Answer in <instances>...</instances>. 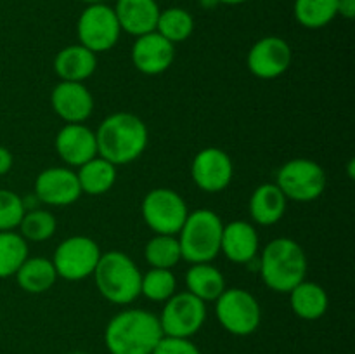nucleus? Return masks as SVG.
Returning <instances> with one entry per match:
<instances>
[{
  "label": "nucleus",
  "mask_w": 355,
  "mask_h": 354,
  "mask_svg": "<svg viewBox=\"0 0 355 354\" xmlns=\"http://www.w3.org/2000/svg\"><path fill=\"white\" fill-rule=\"evenodd\" d=\"M149 132L134 113H113L104 118L96 130L97 155L113 165L135 162L148 148Z\"/></svg>",
  "instance_id": "obj_1"
},
{
  "label": "nucleus",
  "mask_w": 355,
  "mask_h": 354,
  "mask_svg": "<svg viewBox=\"0 0 355 354\" xmlns=\"http://www.w3.org/2000/svg\"><path fill=\"white\" fill-rule=\"evenodd\" d=\"M26 259V239L19 233L0 231V280L14 276Z\"/></svg>",
  "instance_id": "obj_28"
},
{
  "label": "nucleus",
  "mask_w": 355,
  "mask_h": 354,
  "mask_svg": "<svg viewBox=\"0 0 355 354\" xmlns=\"http://www.w3.org/2000/svg\"><path fill=\"white\" fill-rule=\"evenodd\" d=\"M175 45L163 38L158 31L137 37L132 47L134 66L144 75H159L172 66Z\"/></svg>",
  "instance_id": "obj_16"
},
{
  "label": "nucleus",
  "mask_w": 355,
  "mask_h": 354,
  "mask_svg": "<svg viewBox=\"0 0 355 354\" xmlns=\"http://www.w3.org/2000/svg\"><path fill=\"white\" fill-rule=\"evenodd\" d=\"M151 354H201L196 344L191 342V339H179V337L163 335L158 346L155 347Z\"/></svg>",
  "instance_id": "obj_33"
},
{
  "label": "nucleus",
  "mask_w": 355,
  "mask_h": 354,
  "mask_svg": "<svg viewBox=\"0 0 355 354\" xmlns=\"http://www.w3.org/2000/svg\"><path fill=\"white\" fill-rule=\"evenodd\" d=\"M14 276L21 290L28 294H44L51 290L58 280L54 264L47 257H28Z\"/></svg>",
  "instance_id": "obj_24"
},
{
  "label": "nucleus",
  "mask_w": 355,
  "mask_h": 354,
  "mask_svg": "<svg viewBox=\"0 0 355 354\" xmlns=\"http://www.w3.org/2000/svg\"><path fill=\"white\" fill-rule=\"evenodd\" d=\"M186 287L200 301L215 302L225 290V278L211 262L191 264L186 273Z\"/></svg>",
  "instance_id": "obj_23"
},
{
  "label": "nucleus",
  "mask_w": 355,
  "mask_h": 354,
  "mask_svg": "<svg viewBox=\"0 0 355 354\" xmlns=\"http://www.w3.org/2000/svg\"><path fill=\"white\" fill-rule=\"evenodd\" d=\"M248 68L257 78L274 80L291 65V47L281 37H263L248 52Z\"/></svg>",
  "instance_id": "obj_14"
},
{
  "label": "nucleus",
  "mask_w": 355,
  "mask_h": 354,
  "mask_svg": "<svg viewBox=\"0 0 355 354\" xmlns=\"http://www.w3.org/2000/svg\"><path fill=\"white\" fill-rule=\"evenodd\" d=\"M97 58L92 51L82 44L68 45L61 49L54 59V71L64 82H82L94 75Z\"/></svg>",
  "instance_id": "obj_20"
},
{
  "label": "nucleus",
  "mask_w": 355,
  "mask_h": 354,
  "mask_svg": "<svg viewBox=\"0 0 355 354\" xmlns=\"http://www.w3.org/2000/svg\"><path fill=\"white\" fill-rule=\"evenodd\" d=\"M307 274V255L300 243L291 238H276L267 243L260 257V276L267 288L290 294Z\"/></svg>",
  "instance_id": "obj_3"
},
{
  "label": "nucleus",
  "mask_w": 355,
  "mask_h": 354,
  "mask_svg": "<svg viewBox=\"0 0 355 354\" xmlns=\"http://www.w3.org/2000/svg\"><path fill=\"white\" fill-rule=\"evenodd\" d=\"M286 196L276 184H262L250 198V217L259 226H274L286 212Z\"/></svg>",
  "instance_id": "obj_21"
},
{
  "label": "nucleus",
  "mask_w": 355,
  "mask_h": 354,
  "mask_svg": "<svg viewBox=\"0 0 355 354\" xmlns=\"http://www.w3.org/2000/svg\"><path fill=\"white\" fill-rule=\"evenodd\" d=\"M163 38L172 42L173 45L186 42L194 31V19L186 9L170 7L159 12L156 30Z\"/></svg>",
  "instance_id": "obj_27"
},
{
  "label": "nucleus",
  "mask_w": 355,
  "mask_h": 354,
  "mask_svg": "<svg viewBox=\"0 0 355 354\" xmlns=\"http://www.w3.org/2000/svg\"><path fill=\"white\" fill-rule=\"evenodd\" d=\"M259 233L250 222L232 221L222 229L220 252L234 264H248L259 253Z\"/></svg>",
  "instance_id": "obj_18"
},
{
  "label": "nucleus",
  "mask_w": 355,
  "mask_h": 354,
  "mask_svg": "<svg viewBox=\"0 0 355 354\" xmlns=\"http://www.w3.org/2000/svg\"><path fill=\"white\" fill-rule=\"evenodd\" d=\"M55 151L69 167H82L97 156L96 132L83 124H66L55 135Z\"/></svg>",
  "instance_id": "obj_17"
},
{
  "label": "nucleus",
  "mask_w": 355,
  "mask_h": 354,
  "mask_svg": "<svg viewBox=\"0 0 355 354\" xmlns=\"http://www.w3.org/2000/svg\"><path fill=\"white\" fill-rule=\"evenodd\" d=\"M290 304L298 318L305 321H315L326 314L329 298L321 285L304 280L290 292Z\"/></svg>",
  "instance_id": "obj_22"
},
{
  "label": "nucleus",
  "mask_w": 355,
  "mask_h": 354,
  "mask_svg": "<svg viewBox=\"0 0 355 354\" xmlns=\"http://www.w3.org/2000/svg\"><path fill=\"white\" fill-rule=\"evenodd\" d=\"M92 276L99 294L111 304L127 305L141 295L142 273L123 252L101 253Z\"/></svg>",
  "instance_id": "obj_4"
},
{
  "label": "nucleus",
  "mask_w": 355,
  "mask_h": 354,
  "mask_svg": "<svg viewBox=\"0 0 355 354\" xmlns=\"http://www.w3.org/2000/svg\"><path fill=\"white\" fill-rule=\"evenodd\" d=\"M191 176L194 184L205 193H220L231 184L234 165L224 149L205 148L194 156L191 163Z\"/></svg>",
  "instance_id": "obj_12"
},
{
  "label": "nucleus",
  "mask_w": 355,
  "mask_h": 354,
  "mask_svg": "<svg viewBox=\"0 0 355 354\" xmlns=\"http://www.w3.org/2000/svg\"><path fill=\"white\" fill-rule=\"evenodd\" d=\"M76 177H78L82 194L101 196V194L107 193L116 183V165L97 155L83 163L82 167H78Z\"/></svg>",
  "instance_id": "obj_25"
},
{
  "label": "nucleus",
  "mask_w": 355,
  "mask_h": 354,
  "mask_svg": "<svg viewBox=\"0 0 355 354\" xmlns=\"http://www.w3.org/2000/svg\"><path fill=\"white\" fill-rule=\"evenodd\" d=\"M162 337L158 316L146 309L120 311L104 330V344L110 354H151Z\"/></svg>",
  "instance_id": "obj_2"
},
{
  "label": "nucleus",
  "mask_w": 355,
  "mask_h": 354,
  "mask_svg": "<svg viewBox=\"0 0 355 354\" xmlns=\"http://www.w3.org/2000/svg\"><path fill=\"white\" fill-rule=\"evenodd\" d=\"M71 354H85V353H80V351H76V353H71Z\"/></svg>",
  "instance_id": "obj_38"
},
{
  "label": "nucleus",
  "mask_w": 355,
  "mask_h": 354,
  "mask_svg": "<svg viewBox=\"0 0 355 354\" xmlns=\"http://www.w3.org/2000/svg\"><path fill=\"white\" fill-rule=\"evenodd\" d=\"M158 319L163 335L191 339L207 321V302L200 301L189 292L173 294L163 305Z\"/></svg>",
  "instance_id": "obj_9"
},
{
  "label": "nucleus",
  "mask_w": 355,
  "mask_h": 354,
  "mask_svg": "<svg viewBox=\"0 0 355 354\" xmlns=\"http://www.w3.org/2000/svg\"><path fill=\"white\" fill-rule=\"evenodd\" d=\"M17 228H19V235L26 242H45L54 236L58 222H55L54 214H51L49 210L35 208V210L24 212Z\"/></svg>",
  "instance_id": "obj_30"
},
{
  "label": "nucleus",
  "mask_w": 355,
  "mask_h": 354,
  "mask_svg": "<svg viewBox=\"0 0 355 354\" xmlns=\"http://www.w3.org/2000/svg\"><path fill=\"white\" fill-rule=\"evenodd\" d=\"M177 280L170 269L151 267L141 278V294L153 302H166L175 294Z\"/></svg>",
  "instance_id": "obj_31"
},
{
  "label": "nucleus",
  "mask_w": 355,
  "mask_h": 354,
  "mask_svg": "<svg viewBox=\"0 0 355 354\" xmlns=\"http://www.w3.org/2000/svg\"><path fill=\"white\" fill-rule=\"evenodd\" d=\"M141 214L146 226L156 235H175L186 221L187 205L177 191L170 187H156L144 196Z\"/></svg>",
  "instance_id": "obj_8"
},
{
  "label": "nucleus",
  "mask_w": 355,
  "mask_h": 354,
  "mask_svg": "<svg viewBox=\"0 0 355 354\" xmlns=\"http://www.w3.org/2000/svg\"><path fill=\"white\" fill-rule=\"evenodd\" d=\"M51 106L66 124H83L94 111V97L82 82H61L52 89Z\"/></svg>",
  "instance_id": "obj_15"
},
{
  "label": "nucleus",
  "mask_w": 355,
  "mask_h": 354,
  "mask_svg": "<svg viewBox=\"0 0 355 354\" xmlns=\"http://www.w3.org/2000/svg\"><path fill=\"white\" fill-rule=\"evenodd\" d=\"M113 10L121 30L134 37L155 31L162 12L156 0H116Z\"/></svg>",
  "instance_id": "obj_19"
},
{
  "label": "nucleus",
  "mask_w": 355,
  "mask_h": 354,
  "mask_svg": "<svg viewBox=\"0 0 355 354\" xmlns=\"http://www.w3.org/2000/svg\"><path fill=\"white\" fill-rule=\"evenodd\" d=\"M35 196L45 205L68 207L82 196L78 177L69 167H51L35 179Z\"/></svg>",
  "instance_id": "obj_13"
},
{
  "label": "nucleus",
  "mask_w": 355,
  "mask_h": 354,
  "mask_svg": "<svg viewBox=\"0 0 355 354\" xmlns=\"http://www.w3.org/2000/svg\"><path fill=\"white\" fill-rule=\"evenodd\" d=\"M26 207L17 193L0 189V231H14L19 226Z\"/></svg>",
  "instance_id": "obj_32"
},
{
  "label": "nucleus",
  "mask_w": 355,
  "mask_h": 354,
  "mask_svg": "<svg viewBox=\"0 0 355 354\" xmlns=\"http://www.w3.org/2000/svg\"><path fill=\"white\" fill-rule=\"evenodd\" d=\"M222 219L208 208L187 214L182 228L177 233L182 259L191 264L211 262L220 253Z\"/></svg>",
  "instance_id": "obj_5"
},
{
  "label": "nucleus",
  "mask_w": 355,
  "mask_h": 354,
  "mask_svg": "<svg viewBox=\"0 0 355 354\" xmlns=\"http://www.w3.org/2000/svg\"><path fill=\"white\" fill-rule=\"evenodd\" d=\"M12 153L6 148V146H0V176H6L10 169H12Z\"/></svg>",
  "instance_id": "obj_34"
},
{
  "label": "nucleus",
  "mask_w": 355,
  "mask_h": 354,
  "mask_svg": "<svg viewBox=\"0 0 355 354\" xmlns=\"http://www.w3.org/2000/svg\"><path fill=\"white\" fill-rule=\"evenodd\" d=\"M295 19L305 28H324L338 16V0H295Z\"/></svg>",
  "instance_id": "obj_26"
},
{
  "label": "nucleus",
  "mask_w": 355,
  "mask_h": 354,
  "mask_svg": "<svg viewBox=\"0 0 355 354\" xmlns=\"http://www.w3.org/2000/svg\"><path fill=\"white\" fill-rule=\"evenodd\" d=\"M220 3H227V6H238V3H245L246 0H217Z\"/></svg>",
  "instance_id": "obj_36"
},
{
  "label": "nucleus",
  "mask_w": 355,
  "mask_h": 354,
  "mask_svg": "<svg viewBox=\"0 0 355 354\" xmlns=\"http://www.w3.org/2000/svg\"><path fill=\"white\" fill-rule=\"evenodd\" d=\"M80 44L94 54L107 52L116 45L121 28L118 24L113 7L106 3H89L80 14L76 24Z\"/></svg>",
  "instance_id": "obj_11"
},
{
  "label": "nucleus",
  "mask_w": 355,
  "mask_h": 354,
  "mask_svg": "<svg viewBox=\"0 0 355 354\" xmlns=\"http://www.w3.org/2000/svg\"><path fill=\"white\" fill-rule=\"evenodd\" d=\"M328 177L318 162L309 158H295L284 163L277 172L276 186L283 191L286 200L314 201L324 193Z\"/></svg>",
  "instance_id": "obj_7"
},
{
  "label": "nucleus",
  "mask_w": 355,
  "mask_h": 354,
  "mask_svg": "<svg viewBox=\"0 0 355 354\" xmlns=\"http://www.w3.org/2000/svg\"><path fill=\"white\" fill-rule=\"evenodd\" d=\"M215 312L222 328L236 337L252 335L262 321L259 301L243 288H225L215 301Z\"/></svg>",
  "instance_id": "obj_6"
},
{
  "label": "nucleus",
  "mask_w": 355,
  "mask_h": 354,
  "mask_svg": "<svg viewBox=\"0 0 355 354\" xmlns=\"http://www.w3.org/2000/svg\"><path fill=\"white\" fill-rule=\"evenodd\" d=\"M144 257L151 267L172 269L182 259L179 239L175 235H155L146 243Z\"/></svg>",
  "instance_id": "obj_29"
},
{
  "label": "nucleus",
  "mask_w": 355,
  "mask_h": 354,
  "mask_svg": "<svg viewBox=\"0 0 355 354\" xmlns=\"http://www.w3.org/2000/svg\"><path fill=\"white\" fill-rule=\"evenodd\" d=\"M101 259V248L89 236H69L58 245L52 264L58 278L68 281H82L92 276Z\"/></svg>",
  "instance_id": "obj_10"
},
{
  "label": "nucleus",
  "mask_w": 355,
  "mask_h": 354,
  "mask_svg": "<svg viewBox=\"0 0 355 354\" xmlns=\"http://www.w3.org/2000/svg\"><path fill=\"white\" fill-rule=\"evenodd\" d=\"M338 14L345 19L355 17V0H338Z\"/></svg>",
  "instance_id": "obj_35"
},
{
  "label": "nucleus",
  "mask_w": 355,
  "mask_h": 354,
  "mask_svg": "<svg viewBox=\"0 0 355 354\" xmlns=\"http://www.w3.org/2000/svg\"><path fill=\"white\" fill-rule=\"evenodd\" d=\"M83 2H87V3H103V2H106V0H83Z\"/></svg>",
  "instance_id": "obj_37"
}]
</instances>
